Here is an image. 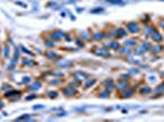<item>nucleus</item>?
I'll return each mask as SVG.
<instances>
[{"label":"nucleus","instance_id":"nucleus-22","mask_svg":"<svg viewBox=\"0 0 164 122\" xmlns=\"http://www.w3.org/2000/svg\"><path fill=\"white\" fill-rule=\"evenodd\" d=\"M29 82H31V78H29V77H25L22 79V83L23 84H27V83H29Z\"/></svg>","mask_w":164,"mask_h":122},{"label":"nucleus","instance_id":"nucleus-23","mask_svg":"<svg viewBox=\"0 0 164 122\" xmlns=\"http://www.w3.org/2000/svg\"><path fill=\"white\" fill-rule=\"evenodd\" d=\"M15 4H16V5L22 6V7H27V5H26L25 3H22V1H15Z\"/></svg>","mask_w":164,"mask_h":122},{"label":"nucleus","instance_id":"nucleus-6","mask_svg":"<svg viewBox=\"0 0 164 122\" xmlns=\"http://www.w3.org/2000/svg\"><path fill=\"white\" fill-rule=\"evenodd\" d=\"M127 35V31L124 28H115V38H125Z\"/></svg>","mask_w":164,"mask_h":122},{"label":"nucleus","instance_id":"nucleus-26","mask_svg":"<svg viewBox=\"0 0 164 122\" xmlns=\"http://www.w3.org/2000/svg\"><path fill=\"white\" fill-rule=\"evenodd\" d=\"M43 107H44L43 105H36V106H33L34 110H39V109H43Z\"/></svg>","mask_w":164,"mask_h":122},{"label":"nucleus","instance_id":"nucleus-2","mask_svg":"<svg viewBox=\"0 0 164 122\" xmlns=\"http://www.w3.org/2000/svg\"><path fill=\"white\" fill-rule=\"evenodd\" d=\"M126 31H129L132 34H136V33H138V32H141V27H140L138 23H136V22H129L126 25Z\"/></svg>","mask_w":164,"mask_h":122},{"label":"nucleus","instance_id":"nucleus-19","mask_svg":"<svg viewBox=\"0 0 164 122\" xmlns=\"http://www.w3.org/2000/svg\"><path fill=\"white\" fill-rule=\"evenodd\" d=\"M21 120H31V116L29 115H23V116L17 117V121H21Z\"/></svg>","mask_w":164,"mask_h":122},{"label":"nucleus","instance_id":"nucleus-7","mask_svg":"<svg viewBox=\"0 0 164 122\" xmlns=\"http://www.w3.org/2000/svg\"><path fill=\"white\" fill-rule=\"evenodd\" d=\"M104 87H105V89L107 90H113L114 88H115V84H114V82H113V79H110V78H108V79H105L104 81Z\"/></svg>","mask_w":164,"mask_h":122},{"label":"nucleus","instance_id":"nucleus-18","mask_svg":"<svg viewBox=\"0 0 164 122\" xmlns=\"http://www.w3.org/2000/svg\"><path fill=\"white\" fill-rule=\"evenodd\" d=\"M48 96L50 98V99H55L58 96V92H55V90H53V92H48Z\"/></svg>","mask_w":164,"mask_h":122},{"label":"nucleus","instance_id":"nucleus-24","mask_svg":"<svg viewBox=\"0 0 164 122\" xmlns=\"http://www.w3.org/2000/svg\"><path fill=\"white\" fill-rule=\"evenodd\" d=\"M102 11H103V9L102 7H99V9H94V10H92L91 12H92V14H97V12H102Z\"/></svg>","mask_w":164,"mask_h":122},{"label":"nucleus","instance_id":"nucleus-17","mask_svg":"<svg viewBox=\"0 0 164 122\" xmlns=\"http://www.w3.org/2000/svg\"><path fill=\"white\" fill-rule=\"evenodd\" d=\"M12 94H20V92H17V90H12V89H10L9 92H6V93H5V98H11Z\"/></svg>","mask_w":164,"mask_h":122},{"label":"nucleus","instance_id":"nucleus-27","mask_svg":"<svg viewBox=\"0 0 164 122\" xmlns=\"http://www.w3.org/2000/svg\"><path fill=\"white\" fill-rule=\"evenodd\" d=\"M76 43H77V45H79V46H83V45H85V43H83V42H81L80 39H77V42H76Z\"/></svg>","mask_w":164,"mask_h":122},{"label":"nucleus","instance_id":"nucleus-28","mask_svg":"<svg viewBox=\"0 0 164 122\" xmlns=\"http://www.w3.org/2000/svg\"><path fill=\"white\" fill-rule=\"evenodd\" d=\"M3 106H4V103H3V101H0V109H3Z\"/></svg>","mask_w":164,"mask_h":122},{"label":"nucleus","instance_id":"nucleus-9","mask_svg":"<svg viewBox=\"0 0 164 122\" xmlns=\"http://www.w3.org/2000/svg\"><path fill=\"white\" fill-rule=\"evenodd\" d=\"M74 78H75V81L81 82L82 79H87V75H86V73H82V72H76L74 75Z\"/></svg>","mask_w":164,"mask_h":122},{"label":"nucleus","instance_id":"nucleus-20","mask_svg":"<svg viewBox=\"0 0 164 122\" xmlns=\"http://www.w3.org/2000/svg\"><path fill=\"white\" fill-rule=\"evenodd\" d=\"M36 98H37V95H36V94H34V93H33V94H31V95H29V96H26V98H25V99L27 100V101H29V100H32V99H36Z\"/></svg>","mask_w":164,"mask_h":122},{"label":"nucleus","instance_id":"nucleus-4","mask_svg":"<svg viewBox=\"0 0 164 122\" xmlns=\"http://www.w3.org/2000/svg\"><path fill=\"white\" fill-rule=\"evenodd\" d=\"M76 89L74 87H71V86H65L64 88H62V94L65 95V96H74L76 95Z\"/></svg>","mask_w":164,"mask_h":122},{"label":"nucleus","instance_id":"nucleus-13","mask_svg":"<svg viewBox=\"0 0 164 122\" xmlns=\"http://www.w3.org/2000/svg\"><path fill=\"white\" fill-rule=\"evenodd\" d=\"M80 35H81V37H80V38L82 39H86V40H90V39H92V34H90V32H81V33H80Z\"/></svg>","mask_w":164,"mask_h":122},{"label":"nucleus","instance_id":"nucleus-25","mask_svg":"<svg viewBox=\"0 0 164 122\" xmlns=\"http://www.w3.org/2000/svg\"><path fill=\"white\" fill-rule=\"evenodd\" d=\"M10 86H9V84H4V86H3V90H10Z\"/></svg>","mask_w":164,"mask_h":122},{"label":"nucleus","instance_id":"nucleus-12","mask_svg":"<svg viewBox=\"0 0 164 122\" xmlns=\"http://www.w3.org/2000/svg\"><path fill=\"white\" fill-rule=\"evenodd\" d=\"M94 83H96V79H94V78L87 77V81L85 82V86H83V87H85V88H91Z\"/></svg>","mask_w":164,"mask_h":122},{"label":"nucleus","instance_id":"nucleus-16","mask_svg":"<svg viewBox=\"0 0 164 122\" xmlns=\"http://www.w3.org/2000/svg\"><path fill=\"white\" fill-rule=\"evenodd\" d=\"M45 46L48 48V49H53V48H55V42L54 40H45Z\"/></svg>","mask_w":164,"mask_h":122},{"label":"nucleus","instance_id":"nucleus-8","mask_svg":"<svg viewBox=\"0 0 164 122\" xmlns=\"http://www.w3.org/2000/svg\"><path fill=\"white\" fill-rule=\"evenodd\" d=\"M10 51H11V50H10V46L7 44H5L3 46V49H1V55L4 56L5 59H9V57H10Z\"/></svg>","mask_w":164,"mask_h":122},{"label":"nucleus","instance_id":"nucleus-1","mask_svg":"<svg viewBox=\"0 0 164 122\" xmlns=\"http://www.w3.org/2000/svg\"><path fill=\"white\" fill-rule=\"evenodd\" d=\"M92 53L96 54V55H99V56H104V57H108L109 56V51L105 46H94L92 49Z\"/></svg>","mask_w":164,"mask_h":122},{"label":"nucleus","instance_id":"nucleus-3","mask_svg":"<svg viewBox=\"0 0 164 122\" xmlns=\"http://www.w3.org/2000/svg\"><path fill=\"white\" fill-rule=\"evenodd\" d=\"M65 35H66V34L64 33V32L57 29V31H54V32H51L50 33V39L51 40H54V42H59V40H61V39L65 38Z\"/></svg>","mask_w":164,"mask_h":122},{"label":"nucleus","instance_id":"nucleus-15","mask_svg":"<svg viewBox=\"0 0 164 122\" xmlns=\"http://www.w3.org/2000/svg\"><path fill=\"white\" fill-rule=\"evenodd\" d=\"M39 88H40V83H39V82H34V83H32L28 87L29 90H38Z\"/></svg>","mask_w":164,"mask_h":122},{"label":"nucleus","instance_id":"nucleus-11","mask_svg":"<svg viewBox=\"0 0 164 122\" xmlns=\"http://www.w3.org/2000/svg\"><path fill=\"white\" fill-rule=\"evenodd\" d=\"M45 56H47L48 59H50V60H55V59H59V57H60V56L58 55L57 53H54V51H50V50L45 53Z\"/></svg>","mask_w":164,"mask_h":122},{"label":"nucleus","instance_id":"nucleus-5","mask_svg":"<svg viewBox=\"0 0 164 122\" xmlns=\"http://www.w3.org/2000/svg\"><path fill=\"white\" fill-rule=\"evenodd\" d=\"M104 38H105V33L102 32V31H97V32H94L92 34V39L94 42H102Z\"/></svg>","mask_w":164,"mask_h":122},{"label":"nucleus","instance_id":"nucleus-21","mask_svg":"<svg viewBox=\"0 0 164 122\" xmlns=\"http://www.w3.org/2000/svg\"><path fill=\"white\" fill-rule=\"evenodd\" d=\"M20 50H21L22 53H25V54H28V55H31V54H32V53H31L29 50H27L26 48H23V46H21V48H20Z\"/></svg>","mask_w":164,"mask_h":122},{"label":"nucleus","instance_id":"nucleus-10","mask_svg":"<svg viewBox=\"0 0 164 122\" xmlns=\"http://www.w3.org/2000/svg\"><path fill=\"white\" fill-rule=\"evenodd\" d=\"M22 65L23 66H27V67H32L34 66V61L28 59V57H23L22 59Z\"/></svg>","mask_w":164,"mask_h":122},{"label":"nucleus","instance_id":"nucleus-14","mask_svg":"<svg viewBox=\"0 0 164 122\" xmlns=\"http://www.w3.org/2000/svg\"><path fill=\"white\" fill-rule=\"evenodd\" d=\"M17 61H18V57H15V56H14V59L11 60V62H10V65H9L7 68H9V70H14L17 65Z\"/></svg>","mask_w":164,"mask_h":122}]
</instances>
